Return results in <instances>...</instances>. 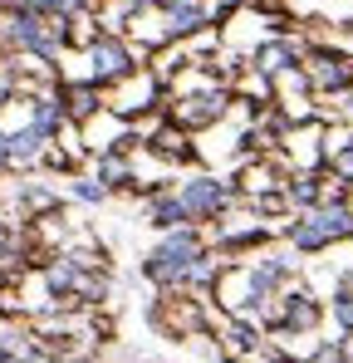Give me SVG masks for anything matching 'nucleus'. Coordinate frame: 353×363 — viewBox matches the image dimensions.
I'll use <instances>...</instances> for the list:
<instances>
[{
  "instance_id": "obj_1",
  "label": "nucleus",
  "mask_w": 353,
  "mask_h": 363,
  "mask_svg": "<svg viewBox=\"0 0 353 363\" xmlns=\"http://www.w3.org/2000/svg\"><path fill=\"white\" fill-rule=\"evenodd\" d=\"M5 40L20 45V50H35V55H50V50H55V35H50L35 15H10V20H5Z\"/></svg>"
},
{
  "instance_id": "obj_2",
  "label": "nucleus",
  "mask_w": 353,
  "mask_h": 363,
  "mask_svg": "<svg viewBox=\"0 0 353 363\" xmlns=\"http://www.w3.org/2000/svg\"><path fill=\"white\" fill-rule=\"evenodd\" d=\"M191 260H196V245L186 241V236H176V241H167L157 255H152V275H157V280H176V275L196 270Z\"/></svg>"
},
{
  "instance_id": "obj_3",
  "label": "nucleus",
  "mask_w": 353,
  "mask_h": 363,
  "mask_svg": "<svg viewBox=\"0 0 353 363\" xmlns=\"http://www.w3.org/2000/svg\"><path fill=\"white\" fill-rule=\"evenodd\" d=\"M349 231H353L349 211H319V216H309L294 236H299V245H324V241H334V236H349Z\"/></svg>"
},
{
  "instance_id": "obj_4",
  "label": "nucleus",
  "mask_w": 353,
  "mask_h": 363,
  "mask_svg": "<svg viewBox=\"0 0 353 363\" xmlns=\"http://www.w3.org/2000/svg\"><path fill=\"white\" fill-rule=\"evenodd\" d=\"M181 206H186V211H216V206H221V186H216V182H191L186 196H181Z\"/></svg>"
},
{
  "instance_id": "obj_5",
  "label": "nucleus",
  "mask_w": 353,
  "mask_h": 363,
  "mask_svg": "<svg viewBox=\"0 0 353 363\" xmlns=\"http://www.w3.org/2000/svg\"><path fill=\"white\" fill-rule=\"evenodd\" d=\"M40 143H45V133H40V128H25V133H15V138H5L10 162H30V157L40 152Z\"/></svg>"
},
{
  "instance_id": "obj_6",
  "label": "nucleus",
  "mask_w": 353,
  "mask_h": 363,
  "mask_svg": "<svg viewBox=\"0 0 353 363\" xmlns=\"http://www.w3.org/2000/svg\"><path fill=\"white\" fill-rule=\"evenodd\" d=\"M201 25V0H172V30Z\"/></svg>"
},
{
  "instance_id": "obj_7",
  "label": "nucleus",
  "mask_w": 353,
  "mask_h": 363,
  "mask_svg": "<svg viewBox=\"0 0 353 363\" xmlns=\"http://www.w3.org/2000/svg\"><path fill=\"white\" fill-rule=\"evenodd\" d=\"M94 64H99V74H118V69L128 64V55H123L118 45H99V50H94Z\"/></svg>"
},
{
  "instance_id": "obj_8",
  "label": "nucleus",
  "mask_w": 353,
  "mask_h": 363,
  "mask_svg": "<svg viewBox=\"0 0 353 363\" xmlns=\"http://www.w3.org/2000/svg\"><path fill=\"white\" fill-rule=\"evenodd\" d=\"M181 211H186V206H181V201H162V206H157V221H176V216H181Z\"/></svg>"
},
{
  "instance_id": "obj_9",
  "label": "nucleus",
  "mask_w": 353,
  "mask_h": 363,
  "mask_svg": "<svg viewBox=\"0 0 353 363\" xmlns=\"http://www.w3.org/2000/svg\"><path fill=\"white\" fill-rule=\"evenodd\" d=\"M79 196H89V201H94V196H103V186H99V182H79Z\"/></svg>"
},
{
  "instance_id": "obj_10",
  "label": "nucleus",
  "mask_w": 353,
  "mask_h": 363,
  "mask_svg": "<svg viewBox=\"0 0 353 363\" xmlns=\"http://www.w3.org/2000/svg\"><path fill=\"white\" fill-rule=\"evenodd\" d=\"M25 5H35V10H55V5H74V0H25Z\"/></svg>"
},
{
  "instance_id": "obj_11",
  "label": "nucleus",
  "mask_w": 353,
  "mask_h": 363,
  "mask_svg": "<svg viewBox=\"0 0 353 363\" xmlns=\"http://www.w3.org/2000/svg\"><path fill=\"white\" fill-rule=\"evenodd\" d=\"M339 167H344V172L353 177V147H344V152H339Z\"/></svg>"
},
{
  "instance_id": "obj_12",
  "label": "nucleus",
  "mask_w": 353,
  "mask_h": 363,
  "mask_svg": "<svg viewBox=\"0 0 353 363\" xmlns=\"http://www.w3.org/2000/svg\"><path fill=\"white\" fill-rule=\"evenodd\" d=\"M5 162H10V147H5V138H0V167H5Z\"/></svg>"
},
{
  "instance_id": "obj_13",
  "label": "nucleus",
  "mask_w": 353,
  "mask_h": 363,
  "mask_svg": "<svg viewBox=\"0 0 353 363\" xmlns=\"http://www.w3.org/2000/svg\"><path fill=\"white\" fill-rule=\"evenodd\" d=\"M339 314H344V324H353V304H344V309H339Z\"/></svg>"
},
{
  "instance_id": "obj_14",
  "label": "nucleus",
  "mask_w": 353,
  "mask_h": 363,
  "mask_svg": "<svg viewBox=\"0 0 353 363\" xmlns=\"http://www.w3.org/2000/svg\"><path fill=\"white\" fill-rule=\"evenodd\" d=\"M0 241H5V226H0Z\"/></svg>"
}]
</instances>
